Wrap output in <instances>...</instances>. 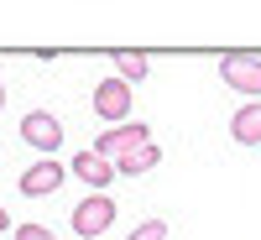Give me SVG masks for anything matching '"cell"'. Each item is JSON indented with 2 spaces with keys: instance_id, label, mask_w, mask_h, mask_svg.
Instances as JSON below:
<instances>
[{
  "instance_id": "1",
  "label": "cell",
  "mask_w": 261,
  "mask_h": 240,
  "mask_svg": "<svg viewBox=\"0 0 261 240\" xmlns=\"http://www.w3.org/2000/svg\"><path fill=\"white\" fill-rule=\"evenodd\" d=\"M141 146H151V125L146 120H130V125H110L89 151H99L105 162H110V157L120 162V157H130V151H141Z\"/></svg>"
},
{
  "instance_id": "2",
  "label": "cell",
  "mask_w": 261,
  "mask_h": 240,
  "mask_svg": "<svg viewBox=\"0 0 261 240\" xmlns=\"http://www.w3.org/2000/svg\"><path fill=\"white\" fill-rule=\"evenodd\" d=\"M110 225H115V199L89 193L84 204H73V235H79V240H99Z\"/></svg>"
},
{
  "instance_id": "3",
  "label": "cell",
  "mask_w": 261,
  "mask_h": 240,
  "mask_svg": "<svg viewBox=\"0 0 261 240\" xmlns=\"http://www.w3.org/2000/svg\"><path fill=\"white\" fill-rule=\"evenodd\" d=\"M220 78L230 89H241L246 99H261V58L256 52H225L220 58Z\"/></svg>"
},
{
  "instance_id": "4",
  "label": "cell",
  "mask_w": 261,
  "mask_h": 240,
  "mask_svg": "<svg viewBox=\"0 0 261 240\" xmlns=\"http://www.w3.org/2000/svg\"><path fill=\"white\" fill-rule=\"evenodd\" d=\"M21 141L37 146L42 157H53V151L63 146V120H58L53 110H32L27 120H21Z\"/></svg>"
},
{
  "instance_id": "5",
  "label": "cell",
  "mask_w": 261,
  "mask_h": 240,
  "mask_svg": "<svg viewBox=\"0 0 261 240\" xmlns=\"http://www.w3.org/2000/svg\"><path fill=\"white\" fill-rule=\"evenodd\" d=\"M94 115L130 125V84H125V78H99V84H94Z\"/></svg>"
},
{
  "instance_id": "6",
  "label": "cell",
  "mask_w": 261,
  "mask_h": 240,
  "mask_svg": "<svg viewBox=\"0 0 261 240\" xmlns=\"http://www.w3.org/2000/svg\"><path fill=\"white\" fill-rule=\"evenodd\" d=\"M63 178H68V172H63V162L42 157V162H32L27 172H21V193H27V199H47V193L63 188Z\"/></svg>"
},
{
  "instance_id": "7",
  "label": "cell",
  "mask_w": 261,
  "mask_h": 240,
  "mask_svg": "<svg viewBox=\"0 0 261 240\" xmlns=\"http://www.w3.org/2000/svg\"><path fill=\"white\" fill-rule=\"evenodd\" d=\"M73 178H79V183H89V188L99 193L110 178H120V172H115V162H105L99 151H79V157H73Z\"/></svg>"
},
{
  "instance_id": "8",
  "label": "cell",
  "mask_w": 261,
  "mask_h": 240,
  "mask_svg": "<svg viewBox=\"0 0 261 240\" xmlns=\"http://www.w3.org/2000/svg\"><path fill=\"white\" fill-rule=\"evenodd\" d=\"M230 136L241 146H261V99H246L241 110L230 115Z\"/></svg>"
},
{
  "instance_id": "9",
  "label": "cell",
  "mask_w": 261,
  "mask_h": 240,
  "mask_svg": "<svg viewBox=\"0 0 261 240\" xmlns=\"http://www.w3.org/2000/svg\"><path fill=\"white\" fill-rule=\"evenodd\" d=\"M157 162H162V151L157 146H141V151H130V157H120L115 172H120V178H141V172H151Z\"/></svg>"
},
{
  "instance_id": "10",
  "label": "cell",
  "mask_w": 261,
  "mask_h": 240,
  "mask_svg": "<svg viewBox=\"0 0 261 240\" xmlns=\"http://www.w3.org/2000/svg\"><path fill=\"white\" fill-rule=\"evenodd\" d=\"M115 68H120L125 84H136V78H146L151 63H146V52H115Z\"/></svg>"
},
{
  "instance_id": "11",
  "label": "cell",
  "mask_w": 261,
  "mask_h": 240,
  "mask_svg": "<svg viewBox=\"0 0 261 240\" xmlns=\"http://www.w3.org/2000/svg\"><path fill=\"white\" fill-rule=\"evenodd\" d=\"M125 240H167V220H141Z\"/></svg>"
},
{
  "instance_id": "12",
  "label": "cell",
  "mask_w": 261,
  "mask_h": 240,
  "mask_svg": "<svg viewBox=\"0 0 261 240\" xmlns=\"http://www.w3.org/2000/svg\"><path fill=\"white\" fill-rule=\"evenodd\" d=\"M16 240H58L47 225H16Z\"/></svg>"
},
{
  "instance_id": "13",
  "label": "cell",
  "mask_w": 261,
  "mask_h": 240,
  "mask_svg": "<svg viewBox=\"0 0 261 240\" xmlns=\"http://www.w3.org/2000/svg\"><path fill=\"white\" fill-rule=\"evenodd\" d=\"M6 230H11V220H6V209H0V235H6Z\"/></svg>"
},
{
  "instance_id": "14",
  "label": "cell",
  "mask_w": 261,
  "mask_h": 240,
  "mask_svg": "<svg viewBox=\"0 0 261 240\" xmlns=\"http://www.w3.org/2000/svg\"><path fill=\"white\" fill-rule=\"evenodd\" d=\"M0 110H6V78H0Z\"/></svg>"
}]
</instances>
